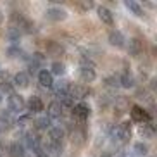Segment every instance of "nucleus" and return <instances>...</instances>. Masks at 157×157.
<instances>
[{"label": "nucleus", "mask_w": 157, "mask_h": 157, "mask_svg": "<svg viewBox=\"0 0 157 157\" xmlns=\"http://www.w3.org/2000/svg\"><path fill=\"white\" fill-rule=\"evenodd\" d=\"M129 135H131V121H123L121 124L111 128V136L114 142H126Z\"/></svg>", "instance_id": "f257e3e1"}, {"label": "nucleus", "mask_w": 157, "mask_h": 157, "mask_svg": "<svg viewBox=\"0 0 157 157\" xmlns=\"http://www.w3.org/2000/svg\"><path fill=\"white\" fill-rule=\"evenodd\" d=\"M45 17L48 19V21H54V23H60V21H64V19L67 17V10L59 7V5H56V7L47 9Z\"/></svg>", "instance_id": "f03ea898"}, {"label": "nucleus", "mask_w": 157, "mask_h": 157, "mask_svg": "<svg viewBox=\"0 0 157 157\" xmlns=\"http://www.w3.org/2000/svg\"><path fill=\"white\" fill-rule=\"evenodd\" d=\"M90 93H92V90L86 85H74L69 88V97L73 100H85V98H88Z\"/></svg>", "instance_id": "7ed1b4c3"}, {"label": "nucleus", "mask_w": 157, "mask_h": 157, "mask_svg": "<svg viewBox=\"0 0 157 157\" xmlns=\"http://www.w3.org/2000/svg\"><path fill=\"white\" fill-rule=\"evenodd\" d=\"M129 114H131V121L140 123V124L150 121V116H148L147 111H145L143 107H140V105H133V107H131V111H129Z\"/></svg>", "instance_id": "20e7f679"}, {"label": "nucleus", "mask_w": 157, "mask_h": 157, "mask_svg": "<svg viewBox=\"0 0 157 157\" xmlns=\"http://www.w3.org/2000/svg\"><path fill=\"white\" fill-rule=\"evenodd\" d=\"M26 107V102H24L23 95L19 93H10L9 95V109L12 112H21Z\"/></svg>", "instance_id": "39448f33"}, {"label": "nucleus", "mask_w": 157, "mask_h": 157, "mask_svg": "<svg viewBox=\"0 0 157 157\" xmlns=\"http://www.w3.org/2000/svg\"><path fill=\"white\" fill-rule=\"evenodd\" d=\"M126 50L131 57H138L143 50V43L140 38H129L128 43H126Z\"/></svg>", "instance_id": "423d86ee"}, {"label": "nucleus", "mask_w": 157, "mask_h": 157, "mask_svg": "<svg viewBox=\"0 0 157 157\" xmlns=\"http://www.w3.org/2000/svg\"><path fill=\"white\" fill-rule=\"evenodd\" d=\"M24 143H26V147L24 148H29V150H36V148H40V143H42V140H40V136H38L36 131H28V133L24 135Z\"/></svg>", "instance_id": "0eeeda50"}, {"label": "nucleus", "mask_w": 157, "mask_h": 157, "mask_svg": "<svg viewBox=\"0 0 157 157\" xmlns=\"http://www.w3.org/2000/svg\"><path fill=\"white\" fill-rule=\"evenodd\" d=\"M107 42H109V45L116 47V48H121V47H124L126 38L119 29H112V31L109 33V36H107Z\"/></svg>", "instance_id": "6e6552de"}, {"label": "nucleus", "mask_w": 157, "mask_h": 157, "mask_svg": "<svg viewBox=\"0 0 157 157\" xmlns=\"http://www.w3.org/2000/svg\"><path fill=\"white\" fill-rule=\"evenodd\" d=\"M62 107H60V104L57 100H54V102H50L48 104V107H47V117L50 121H57V119H60L62 117Z\"/></svg>", "instance_id": "1a4fd4ad"}, {"label": "nucleus", "mask_w": 157, "mask_h": 157, "mask_svg": "<svg viewBox=\"0 0 157 157\" xmlns=\"http://www.w3.org/2000/svg\"><path fill=\"white\" fill-rule=\"evenodd\" d=\"M73 116L76 117V119H79V121L88 119V116H90V107H88L85 102L74 104V107H73Z\"/></svg>", "instance_id": "9d476101"}, {"label": "nucleus", "mask_w": 157, "mask_h": 157, "mask_svg": "<svg viewBox=\"0 0 157 157\" xmlns=\"http://www.w3.org/2000/svg\"><path fill=\"white\" fill-rule=\"evenodd\" d=\"M26 107H28L29 114H40V112L43 111V102L40 97L33 95V97H29V100L26 102Z\"/></svg>", "instance_id": "9b49d317"}, {"label": "nucleus", "mask_w": 157, "mask_h": 157, "mask_svg": "<svg viewBox=\"0 0 157 157\" xmlns=\"http://www.w3.org/2000/svg\"><path fill=\"white\" fill-rule=\"evenodd\" d=\"M79 78L83 79L85 83H92L93 79L97 78L95 67H92V66H79Z\"/></svg>", "instance_id": "f8f14e48"}, {"label": "nucleus", "mask_w": 157, "mask_h": 157, "mask_svg": "<svg viewBox=\"0 0 157 157\" xmlns=\"http://www.w3.org/2000/svg\"><path fill=\"white\" fill-rule=\"evenodd\" d=\"M12 86L17 88H28L29 86V74L24 73V71H19L14 74V79H12Z\"/></svg>", "instance_id": "ddd939ff"}, {"label": "nucleus", "mask_w": 157, "mask_h": 157, "mask_svg": "<svg viewBox=\"0 0 157 157\" xmlns=\"http://www.w3.org/2000/svg\"><path fill=\"white\" fill-rule=\"evenodd\" d=\"M97 16L104 24H112L114 23V16H112L111 9H107L105 5H98L97 7Z\"/></svg>", "instance_id": "4468645a"}, {"label": "nucleus", "mask_w": 157, "mask_h": 157, "mask_svg": "<svg viewBox=\"0 0 157 157\" xmlns=\"http://www.w3.org/2000/svg\"><path fill=\"white\" fill-rule=\"evenodd\" d=\"M7 152H9V157H26V148H24L23 143H19V142L10 143Z\"/></svg>", "instance_id": "2eb2a0df"}, {"label": "nucleus", "mask_w": 157, "mask_h": 157, "mask_svg": "<svg viewBox=\"0 0 157 157\" xmlns=\"http://www.w3.org/2000/svg\"><path fill=\"white\" fill-rule=\"evenodd\" d=\"M62 138H64V129L60 126H50V129H48V142L60 143Z\"/></svg>", "instance_id": "dca6fc26"}, {"label": "nucleus", "mask_w": 157, "mask_h": 157, "mask_svg": "<svg viewBox=\"0 0 157 157\" xmlns=\"http://www.w3.org/2000/svg\"><path fill=\"white\" fill-rule=\"evenodd\" d=\"M38 83L42 85V86H45V88H52L54 86V76H52L47 69L38 71Z\"/></svg>", "instance_id": "f3484780"}, {"label": "nucleus", "mask_w": 157, "mask_h": 157, "mask_svg": "<svg viewBox=\"0 0 157 157\" xmlns=\"http://www.w3.org/2000/svg\"><path fill=\"white\" fill-rule=\"evenodd\" d=\"M5 54H7V57H9V59H12V60H17V59L24 60V59H26L24 50L21 48V47H17V45H10L9 48L5 50Z\"/></svg>", "instance_id": "a211bd4d"}, {"label": "nucleus", "mask_w": 157, "mask_h": 157, "mask_svg": "<svg viewBox=\"0 0 157 157\" xmlns=\"http://www.w3.org/2000/svg\"><path fill=\"white\" fill-rule=\"evenodd\" d=\"M119 79V86L121 88H126V90H129V88H133L135 85H136V79H135L133 74H129V73H123L121 74V78Z\"/></svg>", "instance_id": "6ab92c4d"}, {"label": "nucleus", "mask_w": 157, "mask_h": 157, "mask_svg": "<svg viewBox=\"0 0 157 157\" xmlns=\"http://www.w3.org/2000/svg\"><path fill=\"white\" fill-rule=\"evenodd\" d=\"M124 7H126V9H128L133 16H136V17H142V16L145 14V12H143V7L138 4V2H135V0H126V2H124Z\"/></svg>", "instance_id": "aec40b11"}, {"label": "nucleus", "mask_w": 157, "mask_h": 157, "mask_svg": "<svg viewBox=\"0 0 157 157\" xmlns=\"http://www.w3.org/2000/svg\"><path fill=\"white\" fill-rule=\"evenodd\" d=\"M21 35H23V33L19 31V29L16 28V26H9V28L5 29V38H7L9 42H12L14 45H16V42H19Z\"/></svg>", "instance_id": "412c9836"}, {"label": "nucleus", "mask_w": 157, "mask_h": 157, "mask_svg": "<svg viewBox=\"0 0 157 157\" xmlns=\"http://www.w3.org/2000/svg\"><path fill=\"white\" fill-rule=\"evenodd\" d=\"M62 45H60L59 42H54V40H50V42L47 43V54L48 56H60L62 54Z\"/></svg>", "instance_id": "4be33fe9"}, {"label": "nucleus", "mask_w": 157, "mask_h": 157, "mask_svg": "<svg viewBox=\"0 0 157 157\" xmlns=\"http://www.w3.org/2000/svg\"><path fill=\"white\" fill-rule=\"evenodd\" d=\"M48 73L52 74V76H62V74L66 73V66L64 62H60V60H54L50 66V71Z\"/></svg>", "instance_id": "5701e85b"}, {"label": "nucleus", "mask_w": 157, "mask_h": 157, "mask_svg": "<svg viewBox=\"0 0 157 157\" xmlns=\"http://www.w3.org/2000/svg\"><path fill=\"white\" fill-rule=\"evenodd\" d=\"M138 133L143 138H154V126L150 123H143V124H140Z\"/></svg>", "instance_id": "b1692460"}, {"label": "nucleus", "mask_w": 157, "mask_h": 157, "mask_svg": "<svg viewBox=\"0 0 157 157\" xmlns=\"http://www.w3.org/2000/svg\"><path fill=\"white\" fill-rule=\"evenodd\" d=\"M50 124H52V121L48 119L47 116H40V117L35 119V128L40 129V131H43V129H50Z\"/></svg>", "instance_id": "393cba45"}, {"label": "nucleus", "mask_w": 157, "mask_h": 157, "mask_svg": "<svg viewBox=\"0 0 157 157\" xmlns=\"http://www.w3.org/2000/svg\"><path fill=\"white\" fill-rule=\"evenodd\" d=\"M116 111H119V112H126L129 111V102L126 97H117L116 98Z\"/></svg>", "instance_id": "a878e982"}, {"label": "nucleus", "mask_w": 157, "mask_h": 157, "mask_svg": "<svg viewBox=\"0 0 157 157\" xmlns=\"http://www.w3.org/2000/svg\"><path fill=\"white\" fill-rule=\"evenodd\" d=\"M10 95V93H14V86H12V83L10 81H7V79H2L0 81V95Z\"/></svg>", "instance_id": "bb28decb"}, {"label": "nucleus", "mask_w": 157, "mask_h": 157, "mask_svg": "<svg viewBox=\"0 0 157 157\" xmlns=\"http://www.w3.org/2000/svg\"><path fill=\"white\" fill-rule=\"evenodd\" d=\"M133 152L136 154V155H147L148 147H147L143 142H136V143L133 145Z\"/></svg>", "instance_id": "cd10ccee"}, {"label": "nucleus", "mask_w": 157, "mask_h": 157, "mask_svg": "<svg viewBox=\"0 0 157 157\" xmlns=\"http://www.w3.org/2000/svg\"><path fill=\"white\" fill-rule=\"evenodd\" d=\"M60 107H62V112L64 111H73V107H74V100L71 97H66L62 98V100H59Z\"/></svg>", "instance_id": "c85d7f7f"}, {"label": "nucleus", "mask_w": 157, "mask_h": 157, "mask_svg": "<svg viewBox=\"0 0 157 157\" xmlns=\"http://www.w3.org/2000/svg\"><path fill=\"white\" fill-rule=\"evenodd\" d=\"M29 60H33V62L38 64V66H43V62H45V56H43L42 52H35V54H31Z\"/></svg>", "instance_id": "c756f323"}, {"label": "nucleus", "mask_w": 157, "mask_h": 157, "mask_svg": "<svg viewBox=\"0 0 157 157\" xmlns=\"http://www.w3.org/2000/svg\"><path fill=\"white\" fill-rule=\"evenodd\" d=\"M83 142H85V133L76 129V131L73 133V143H76V145H83Z\"/></svg>", "instance_id": "7c9ffc66"}, {"label": "nucleus", "mask_w": 157, "mask_h": 157, "mask_svg": "<svg viewBox=\"0 0 157 157\" xmlns=\"http://www.w3.org/2000/svg\"><path fill=\"white\" fill-rule=\"evenodd\" d=\"M29 121H31V114H23V116H19L17 119H16V124L17 126H26L29 123Z\"/></svg>", "instance_id": "2f4dec72"}, {"label": "nucleus", "mask_w": 157, "mask_h": 157, "mask_svg": "<svg viewBox=\"0 0 157 157\" xmlns=\"http://www.w3.org/2000/svg\"><path fill=\"white\" fill-rule=\"evenodd\" d=\"M105 85L107 88H117L119 86V79L116 78V76H109V78H105Z\"/></svg>", "instance_id": "473e14b6"}, {"label": "nucleus", "mask_w": 157, "mask_h": 157, "mask_svg": "<svg viewBox=\"0 0 157 157\" xmlns=\"http://www.w3.org/2000/svg\"><path fill=\"white\" fill-rule=\"evenodd\" d=\"M10 126V121L9 117H5V116H0V133H4V131H7Z\"/></svg>", "instance_id": "72a5a7b5"}, {"label": "nucleus", "mask_w": 157, "mask_h": 157, "mask_svg": "<svg viewBox=\"0 0 157 157\" xmlns=\"http://www.w3.org/2000/svg\"><path fill=\"white\" fill-rule=\"evenodd\" d=\"M78 5H79L81 10H90L93 7V2H86V0H85V2H78Z\"/></svg>", "instance_id": "f704fd0d"}, {"label": "nucleus", "mask_w": 157, "mask_h": 157, "mask_svg": "<svg viewBox=\"0 0 157 157\" xmlns=\"http://www.w3.org/2000/svg\"><path fill=\"white\" fill-rule=\"evenodd\" d=\"M28 69H29V73H38V69H40V66L38 64H35V62H33V60H28Z\"/></svg>", "instance_id": "c9c22d12"}, {"label": "nucleus", "mask_w": 157, "mask_h": 157, "mask_svg": "<svg viewBox=\"0 0 157 157\" xmlns=\"http://www.w3.org/2000/svg\"><path fill=\"white\" fill-rule=\"evenodd\" d=\"M2 21H4V14H2V10H0V24H2Z\"/></svg>", "instance_id": "e433bc0d"}, {"label": "nucleus", "mask_w": 157, "mask_h": 157, "mask_svg": "<svg viewBox=\"0 0 157 157\" xmlns=\"http://www.w3.org/2000/svg\"><path fill=\"white\" fill-rule=\"evenodd\" d=\"M102 157H112V155H111L109 152H105V154H102Z\"/></svg>", "instance_id": "4c0bfd02"}, {"label": "nucleus", "mask_w": 157, "mask_h": 157, "mask_svg": "<svg viewBox=\"0 0 157 157\" xmlns=\"http://www.w3.org/2000/svg\"><path fill=\"white\" fill-rule=\"evenodd\" d=\"M2 74H4V69H2V66H0V76H2Z\"/></svg>", "instance_id": "58836bf2"}, {"label": "nucleus", "mask_w": 157, "mask_h": 157, "mask_svg": "<svg viewBox=\"0 0 157 157\" xmlns=\"http://www.w3.org/2000/svg\"><path fill=\"white\" fill-rule=\"evenodd\" d=\"M0 102H2V95H0Z\"/></svg>", "instance_id": "ea45409f"}]
</instances>
